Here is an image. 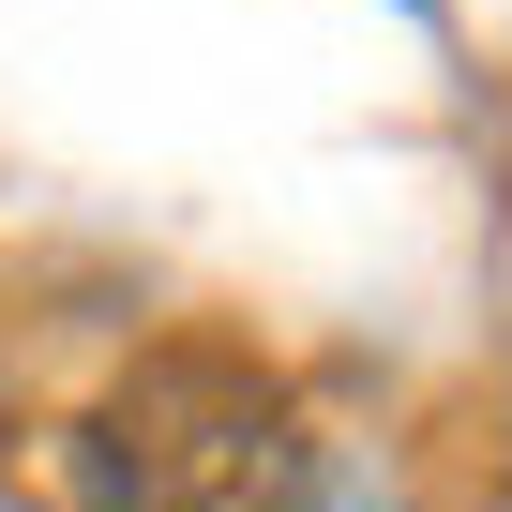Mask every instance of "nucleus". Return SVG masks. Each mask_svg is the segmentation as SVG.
Returning a JSON list of instances; mask_svg holds the SVG:
<instances>
[{"mask_svg": "<svg viewBox=\"0 0 512 512\" xmlns=\"http://www.w3.org/2000/svg\"><path fill=\"white\" fill-rule=\"evenodd\" d=\"M61 452H76V512H317L302 392L226 332H151L76 407Z\"/></svg>", "mask_w": 512, "mask_h": 512, "instance_id": "f257e3e1", "label": "nucleus"}, {"mask_svg": "<svg viewBox=\"0 0 512 512\" xmlns=\"http://www.w3.org/2000/svg\"><path fill=\"white\" fill-rule=\"evenodd\" d=\"M0 422H16V377H0Z\"/></svg>", "mask_w": 512, "mask_h": 512, "instance_id": "f03ea898", "label": "nucleus"}]
</instances>
